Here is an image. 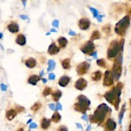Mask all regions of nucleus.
<instances>
[{"mask_svg":"<svg viewBox=\"0 0 131 131\" xmlns=\"http://www.w3.org/2000/svg\"><path fill=\"white\" fill-rule=\"evenodd\" d=\"M37 127V125L35 124H31L30 125V128H31V129H32V128H35Z\"/></svg>","mask_w":131,"mask_h":131,"instance_id":"obj_37","label":"nucleus"},{"mask_svg":"<svg viewBox=\"0 0 131 131\" xmlns=\"http://www.w3.org/2000/svg\"><path fill=\"white\" fill-rule=\"evenodd\" d=\"M22 2H23V6H24V7H26V0H22Z\"/></svg>","mask_w":131,"mask_h":131,"instance_id":"obj_42","label":"nucleus"},{"mask_svg":"<svg viewBox=\"0 0 131 131\" xmlns=\"http://www.w3.org/2000/svg\"><path fill=\"white\" fill-rule=\"evenodd\" d=\"M69 80H70V79L68 76L62 77L59 79V85H61V86H62V87H65V86L69 83Z\"/></svg>","mask_w":131,"mask_h":131,"instance_id":"obj_13","label":"nucleus"},{"mask_svg":"<svg viewBox=\"0 0 131 131\" xmlns=\"http://www.w3.org/2000/svg\"><path fill=\"white\" fill-rule=\"evenodd\" d=\"M55 77V76L53 73H51L49 74V79H50V80H54Z\"/></svg>","mask_w":131,"mask_h":131,"instance_id":"obj_32","label":"nucleus"},{"mask_svg":"<svg viewBox=\"0 0 131 131\" xmlns=\"http://www.w3.org/2000/svg\"><path fill=\"white\" fill-rule=\"evenodd\" d=\"M61 115H59L58 112H55V113L54 114V115H53V117H52V120L55 122H58L59 120H61Z\"/></svg>","mask_w":131,"mask_h":131,"instance_id":"obj_24","label":"nucleus"},{"mask_svg":"<svg viewBox=\"0 0 131 131\" xmlns=\"http://www.w3.org/2000/svg\"><path fill=\"white\" fill-rule=\"evenodd\" d=\"M8 29L12 33H16L19 31V26L15 22H12L8 26Z\"/></svg>","mask_w":131,"mask_h":131,"instance_id":"obj_12","label":"nucleus"},{"mask_svg":"<svg viewBox=\"0 0 131 131\" xmlns=\"http://www.w3.org/2000/svg\"><path fill=\"white\" fill-rule=\"evenodd\" d=\"M55 67V63L53 60H50L48 62V71H52V70L54 69V68Z\"/></svg>","mask_w":131,"mask_h":131,"instance_id":"obj_23","label":"nucleus"},{"mask_svg":"<svg viewBox=\"0 0 131 131\" xmlns=\"http://www.w3.org/2000/svg\"><path fill=\"white\" fill-rule=\"evenodd\" d=\"M18 131H23V129H20Z\"/></svg>","mask_w":131,"mask_h":131,"instance_id":"obj_45","label":"nucleus"},{"mask_svg":"<svg viewBox=\"0 0 131 131\" xmlns=\"http://www.w3.org/2000/svg\"><path fill=\"white\" fill-rule=\"evenodd\" d=\"M52 25H53V26H54V27L58 28L59 27V21H58L57 20L54 21L53 22H52Z\"/></svg>","mask_w":131,"mask_h":131,"instance_id":"obj_30","label":"nucleus"},{"mask_svg":"<svg viewBox=\"0 0 131 131\" xmlns=\"http://www.w3.org/2000/svg\"><path fill=\"white\" fill-rule=\"evenodd\" d=\"M61 95H62L61 91H59V90H57V91L54 93V95H53L54 100H55V101H58V100H59V98H61Z\"/></svg>","mask_w":131,"mask_h":131,"instance_id":"obj_25","label":"nucleus"},{"mask_svg":"<svg viewBox=\"0 0 131 131\" xmlns=\"http://www.w3.org/2000/svg\"><path fill=\"white\" fill-rule=\"evenodd\" d=\"M59 52V48H58L57 46H56L55 44H52L49 47V49H48V53L50 55H56Z\"/></svg>","mask_w":131,"mask_h":131,"instance_id":"obj_11","label":"nucleus"},{"mask_svg":"<svg viewBox=\"0 0 131 131\" xmlns=\"http://www.w3.org/2000/svg\"><path fill=\"white\" fill-rule=\"evenodd\" d=\"M51 31L52 32H57V30L55 29H51Z\"/></svg>","mask_w":131,"mask_h":131,"instance_id":"obj_43","label":"nucleus"},{"mask_svg":"<svg viewBox=\"0 0 131 131\" xmlns=\"http://www.w3.org/2000/svg\"><path fill=\"white\" fill-rule=\"evenodd\" d=\"M69 35L74 36V35H75V32H74V31H69Z\"/></svg>","mask_w":131,"mask_h":131,"instance_id":"obj_41","label":"nucleus"},{"mask_svg":"<svg viewBox=\"0 0 131 131\" xmlns=\"http://www.w3.org/2000/svg\"><path fill=\"white\" fill-rule=\"evenodd\" d=\"M97 19H98V22H101L102 21V15H99V16L97 17Z\"/></svg>","mask_w":131,"mask_h":131,"instance_id":"obj_39","label":"nucleus"},{"mask_svg":"<svg viewBox=\"0 0 131 131\" xmlns=\"http://www.w3.org/2000/svg\"><path fill=\"white\" fill-rule=\"evenodd\" d=\"M16 43L20 46H24L26 44V38L23 35H19L16 38Z\"/></svg>","mask_w":131,"mask_h":131,"instance_id":"obj_14","label":"nucleus"},{"mask_svg":"<svg viewBox=\"0 0 131 131\" xmlns=\"http://www.w3.org/2000/svg\"><path fill=\"white\" fill-rule=\"evenodd\" d=\"M82 118L83 119V120H85V121H88V118H87V117L86 115H84L83 117H82Z\"/></svg>","mask_w":131,"mask_h":131,"instance_id":"obj_38","label":"nucleus"},{"mask_svg":"<svg viewBox=\"0 0 131 131\" xmlns=\"http://www.w3.org/2000/svg\"><path fill=\"white\" fill-rule=\"evenodd\" d=\"M43 82H44V83H46V79H43Z\"/></svg>","mask_w":131,"mask_h":131,"instance_id":"obj_46","label":"nucleus"},{"mask_svg":"<svg viewBox=\"0 0 131 131\" xmlns=\"http://www.w3.org/2000/svg\"><path fill=\"white\" fill-rule=\"evenodd\" d=\"M91 55L94 57V58H96V57H97V56H96V55H97V54H96V53H95V52L93 53H91Z\"/></svg>","mask_w":131,"mask_h":131,"instance_id":"obj_40","label":"nucleus"},{"mask_svg":"<svg viewBox=\"0 0 131 131\" xmlns=\"http://www.w3.org/2000/svg\"><path fill=\"white\" fill-rule=\"evenodd\" d=\"M94 46L93 43L91 41H89L82 48L81 51L84 53H85V54H89V53L91 54V53L94 50Z\"/></svg>","mask_w":131,"mask_h":131,"instance_id":"obj_7","label":"nucleus"},{"mask_svg":"<svg viewBox=\"0 0 131 131\" xmlns=\"http://www.w3.org/2000/svg\"><path fill=\"white\" fill-rule=\"evenodd\" d=\"M101 76H102V73L100 71H97L96 72L93 73V74L92 76V80L94 81H99L101 79Z\"/></svg>","mask_w":131,"mask_h":131,"instance_id":"obj_19","label":"nucleus"},{"mask_svg":"<svg viewBox=\"0 0 131 131\" xmlns=\"http://www.w3.org/2000/svg\"><path fill=\"white\" fill-rule=\"evenodd\" d=\"M56 109L57 110H62V105L60 103H57L56 106Z\"/></svg>","mask_w":131,"mask_h":131,"instance_id":"obj_33","label":"nucleus"},{"mask_svg":"<svg viewBox=\"0 0 131 131\" xmlns=\"http://www.w3.org/2000/svg\"><path fill=\"white\" fill-rule=\"evenodd\" d=\"M50 108L51 109H52V110H53V111H54V110H55V106H54V104H50Z\"/></svg>","mask_w":131,"mask_h":131,"instance_id":"obj_35","label":"nucleus"},{"mask_svg":"<svg viewBox=\"0 0 131 131\" xmlns=\"http://www.w3.org/2000/svg\"><path fill=\"white\" fill-rule=\"evenodd\" d=\"M129 25V18L128 16H126L117 23L115 28V31L119 35H123Z\"/></svg>","mask_w":131,"mask_h":131,"instance_id":"obj_4","label":"nucleus"},{"mask_svg":"<svg viewBox=\"0 0 131 131\" xmlns=\"http://www.w3.org/2000/svg\"><path fill=\"white\" fill-rule=\"evenodd\" d=\"M62 67L64 69H68L70 68V61L69 59H66L62 62Z\"/></svg>","mask_w":131,"mask_h":131,"instance_id":"obj_20","label":"nucleus"},{"mask_svg":"<svg viewBox=\"0 0 131 131\" xmlns=\"http://www.w3.org/2000/svg\"><path fill=\"white\" fill-rule=\"evenodd\" d=\"M67 43H68V41H67L66 38L61 37L59 39V44L61 48H64L65 46H66Z\"/></svg>","mask_w":131,"mask_h":131,"instance_id":"obj_21","label":"nucleus"},{"mask_svg":"<svg viewBox=\"0 0 131 131\" xmlns=\"http://www.w3.org/2000/svg\"><path fill=\"white\" fill-rule=\"evenodd\" d=\"M25 64L29 68H33L35 66V64H36V62L35 60L33 58H30L28 60H27L25 62Z\"/></svg>","mask_w":131,"mask_h":131,"instance_id":"obj_17","label":"nucleus"},{"mask_svg":"<svg viewBox=\"0 0 131 131\" xmlns=\"http://www.w3.org/2000/svg\"><path fill=\"white\" fill-rule=\"evenodd\" d=\"M1 89L2 91H6L7 89V86L4 84H1Z\"/></svg>","mask_w":131,"mask_h":131,"instance_id":"obj_31","label":"nucleus"},{"mask_svg":"<svg viewBox=\"0 0 131 131\" xmlns=\"http://www.w3.org/2000/svg\"><path fill=\"white\" fill-rule=\"evenodd\" d=\"M78 100V102L75 104V109L82 113H85L90 105V100L84 95H80Z\"/></svg>","mask_w":131,"mask_h":131,"instance_id":"obj_3","label":"nucleus"},{"mask_svg":"<svg viewBox=\"0 0 131 131\" xmlns=\"http://www.w3.org/2000/svg\"><path fill=\"white\" fill-rule=\"evenodd\" d=\"M108 110H109V108L106 104H102L100 105L94 112V115L92 116V121L99 122H103Z\"/></svg>","mask_w":131,"mask_h":131,"instance_id":"obj_2","label":"nucleus"},{"mask_svg":"<svg viewBox=\"0 0 131 131\" xmlns=\"http://www.w3.org/2000/svg\"><path fill=\"white\" fill-rule=\"evenodd\" d=\"M51 93H52V89L50 88H46V89L44 90L43 95H44V96H47V95H50Z\"/></svg>","mask_w":131,"mask_h":131,"instance_id":"obj_28","label":"nucleus"},{"mask_svg":"<svg viewBox=\"0 0 131 131\" xmlns=\"http://www.w3.org/2000/svg\"><path fill=\"white\" fill-rule=\"evenodd\" d=\"M120 83H119L117 86L116 88H113V90H111L110 92H108L105 95V99L109 102V103H115V106L116 109H118V104L120 102V99H119V97H120V93H121V88L122 86H120Z\"/></svg>","mask_w":131,"mask_h":131,"instance_id":"obj_1","label":"nucleus"},{"mask_svg":"<svg viewBox=\"0 0 131 131\" xmlns=\"http://www.w3.org/2000/svg\"><path fill=\"white\" fill-rule=\"evenodd\" d=\"M100 33L98 31H95L93 32L92 36L91 37V40H95V39H98L100 38Z\"/></svg>","mask_w":131,"mask_h":131,"instance_id":"obj_26","label":"nucleus"},{"mask_svg":"<svg viewBox=\"0 0 131 131\" xmlns=\"http://www.w3.org/2000/svg\"><path fill=\"white\" fill-rule=\"evenodd\" d=\"M130 12H131V10H130Z\"/></svg>","mask_w":131,"mask_h":131,"instance_id":"obj_47","label":"nucleus"},{"mask_svg":"<svg viewBox=\"0 0 131 131\" xmlns=\"http://www.w3.org/2000/svg\"><path fill=\"white\" fill-rule=\"evenodd\" d=\"M40 79V77L39 76H37L36 75H33L31 76L28 79V83L31 84L32 85H35L37 84V81Z\"/></svg>","mask_w":131,"mask_h":131,"instance_id":"obj_15","label":"nucleus"},{"mask_svg":"<svg viewBox=\"0 0 131 131\" xmlns=\"http://www.w3.org/2000/svg\"><path fill=\"white\" fill-rule=\"evenodd\" d=\"M90 65L87 63V62H83L81 64H80L77 68V71L79 75L84 74L85 73L87 72Z\"/></svg>","mask_w":131,"mask_h":131,"instance_id":"obj_8","label":"nucleus"},{"mask_svg":"<svg viewBox=\"0 0 131 131\" xmlns=\"http://www.w3.org/2000/svg\"><path fill=\"white\" fill-rule=\"evenodd\" d=\"M16 115H17L16 111L13 110V109H11V110H10V111H8L7 113V114H6V117H7V118L9 120H12L15 117V116H16Z\"/></svg>","mask_w":131,"mask_h":131,"instance_id":"obj_16","label":"nucleus"},{"mask_svg":"<svg viewBox=\"0 0 131 131\" xmlns=\"http://www.w3.org/2000/svg\"><path fill=\"white\" fill-rule=\"evenodd\" d=\"M113 83V76L112 73L109 70L105 72L104 80H103V85L111 86Z\"/></svg>","mask_w":131,"mask_h":131,"instance_id":"obj_6","label":"nucleus"},{"mask_svg":"<svg viewBox=\"0 0 131 131\" xmlns=\"http://www.w3.org/2000/svg\"><path fill=\"white\" fill-rule=\"evenodd\" d=\"M59 131H67V129L64 127H61L60 129H59Z\"/></svg>","mask_w":131,"mask_h":131,"instance_id":"obj_36","label":"nucleus"},{"mask_svg":"<svg viewBox=\"0 0 131 131\" xmlns=\"http://www.w3.org/2000/svg\"><path fill=\"white\" fill-rule=\"evenodd\" d=\"M86 86H87V81H85L83 78L79 79L75 83L76 88L79 90H82Z\"/></svg>","mask_w":131,"mask_h":131,"instance_id":"obj_9","label":"nucleus"},{"mask_svg":"<svg viewBox=\"0 0 131 131\" xmlns=\"http://www.w3.org/2000/svg\"><path fill=\"white\" fill-rule=\"evenodd\" d=\"M2 38V33H0V38Z\"/></svg>","mask_w":131,"mask_h":131,"instance_id":"obj_44","label":"nucleus"},{"mask_svg":"<svg viewBox=\"0 0 131 131\" xmlns=\"http://www.w3.org/2000/svg\"><path fill=\"white\" fill-rule=\"evenodd\" d=\"M90 26V21L87 19H82L79 21V27L82 30H86Z\"/></svg>","mask_w":131,"mask_h":131,"instance_id":"obj_10","label":"nucleus"},{"mask_svg":"<svg viewBox=\"0 0 131 131\" xmlns=\"http://www.w3.org/2000/svg\"><path fill=\"white\" fill-rule=\"evenodd\" d=\"M120 50V46L116 42H113L111 44V48L108 49L107 51V56L109 58H113L116 56L118 54V51Z\"/></svg>","mask_w":131,"mask_h":131,"instance_id":"obj_5","label":"nucleus"},{"mask_svg":"<svg viewBox=\"0 0 131 131\" xmlns=\"http://www.w3.org/2000/svg\"><path fill=\"white\" fill-rule=\"evenodd\" d=\"M50 124V120H48V119L44 118L43 119V121H42V123H41V125H42V127L43 129H46L49 127Z\"/></svg>","mask_w":131,"mask_h":131,"instance_id":"obj_22","label":"nucleus"},{"mask_svg":"<svg viewBox=\"0 0 131 131\" xmlns=\"http://www.w3.org/2000/svg\"><path fill=\"white\" fill-rule=\"evenodd\" d=\"M21 18L23 19V20H26V19H28V17L27 15H21Z\"/></svg>","mask_w":131,"mask_h":131,"instance_id":"obj_34","label":"nucleus"},{"mask_svg":"<svg viewBox=\"0 0 131 131\" xmlns=\"http://www.w3.org/2000/svg\"><path fill=\"white\" fill-rule=\"evenodd\" d=\"M97 64H98V65L100 66V67H104L105 65V61H104V60H99L97 61Z\"/></svg>","mask_w":131,"mask_h":131,"instance_id":"obj_29","label":"nucleus"},{"mask_svg":"<svg viewBox=\"0 0 131 131\" xmlns=\"http://www.w3.org/2000/svg\"><path fill=\"white\" fill-rule=\"evenodd\" d=\"M106 126H107L108 129L113 130L115 128V127H116V124L114 122V121H113L111 119H109V120H107Z\"/></svg>","mask_w":131,"mask_h":131,"instance_id":"obj_18","label":"nucleus"},{"mask_svg":"<svg viewBox=\"0 0 131 131\" xmlns=\"http://www.w3.org/2000/svg\"><path fill=\"white\" fill-rule=\"evenodd\" d=\"M89 9H90L91 12L92 13V14H93V16H94V17L97 18V17L99 16V15H98V11H97V10H96L95 8H92V7L89 8Z\"/></svg>","mask_w":131,"mask_h":131,"instance_id":"obj_27","label":"nucleus"}]
</instances>
